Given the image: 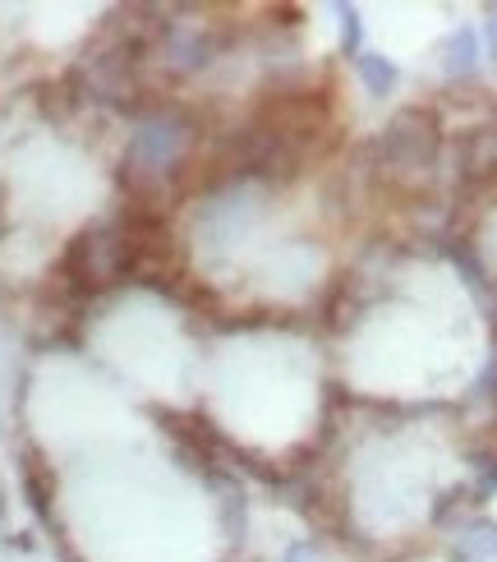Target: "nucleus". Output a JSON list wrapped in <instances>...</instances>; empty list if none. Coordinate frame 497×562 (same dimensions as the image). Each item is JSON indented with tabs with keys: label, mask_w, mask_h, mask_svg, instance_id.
I'll list each match as a JSON object with an SVG mask.
<instances>
[{
	"label": "nucleus",
	"mask_w": 497,
	"mask_h": 562,
	"mask_svg": "<svg viewBox=\"0 0 497 562\" xmlns=\"http://www.w3.org/2000/svg\"><path fill=\"white\" fill-rule=\"evenodd\" d=\"M199 125L189 121L184 111H157L148 115L144 125H138L134 144H129V171L138 176H166L180 167V157L189 153V144H194Z\"/></svg>",
	"instance_id": "obj_1"
},
{
	"label": "nucleus",
	"mask_w": 497,
	"mask_h": 562,
	"mask_svg": "<svg viewBox=\"0 0 497 562\" xmlns=\"http://www.w3.org/2000/svg\"><path fill=\"white\" fill-rule=\"evenodd\" d=\"M438 153V125L429 111H400L396 121L383 130V157L396 171H419L429 167Z\"/></svg>",
	"instance_id": "obj_2"
},
{
	"label": "nucleus",
	"mask_w": 497,
	"mask_h": 562,
	"mask_svg": "<svg viewBox=\"0 0 497 562\" xmlns=\"http://www.w3.org/2000/svg\"><path fill=\"white\" fill-rule=\"evenodd\" d=\"M452 558L456 562H484V558H497V521H475L456 535L452 544Z\"/></svg>",
	"instance_id": "obj_3"
},
{
	"label": "nucleus",
	"mask_w": 497,
	"mask_h": 562,
	"mask_svg": "<svg viewBox=\"0 0 497 562\" xmlns=\"http://www.w3.org/2000/svg\"><path fill=\"white\" fill-rule=\"evenodd\" d=\"M475 65H479V37L470 29H456L442 46V69L452 79H465V75H475Z\"/></svg>",
	"instance_id": "obj_4"
},
{
	"label": "nucleus",
	"mask_w": 497,
	"mask_h": 562,
	"mask_svg": "<svg viewBox=\"0 0 497 562\" xmlns=\"http://www.w3.org/2000/svg\"><path fill=\"white\" fill-rule=\"evenodd\" d=\"M354 69H360V79H364V88L373 92V98H387V92L396 88V65L387 60V56H377V52H360L354 56Z\"/></svg>",
	"instance_id": "obj_5"
},
{
	"label": "nucleus",
	"mask_w": 497,
	"mask_h": 562,
	"mask_svg": "<svg viewBox=\"0 0 497 562\" xmlns=\"http://www.w3.org/2000/svg\"><path fill=\"white\" fill-rule=\"evenodd\" d=\"M337 14H341V33H346V52H350V56H360V37H364V29H360V14H354L350 5H337Z\"/></svg>",
	"instance_id": "obj_6"
},
{
	"label": "nucleus",
	"mask_w": 497,
	"mask_h": 562,
	"mask_svg": "<svg viewBox=\"0 0 497 562\" xmlns=\"http://www.w3.org/2000/svg\"><path fill=\"white\" fill-rule=\"evenodd\" d=\"M286 562H327V558H323V544L318 540H300V544L286 549Z\"/></svg>",
	"instance_id": "obj_7"
},
{
	"label": "nucleus",
	"mask_w": 497,
	"mask_h": 562,
	"mask_svg": "<svg viewBox=\"0 0 497 562\" xmlns=\"http://www.w3.org/2000/svg\"><path fill=\"white\" fill-rule=\"evenodd\" d=\"M488 42H493V56H497V19H488Z\"/></svg>",
	"instance_id": "obj_8"
}]
</instances>
